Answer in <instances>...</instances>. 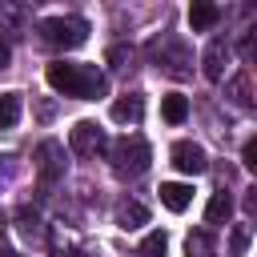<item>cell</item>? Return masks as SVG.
<instances>
[{
	"label": "cell",
	"mask_w": 257,
	"mask_h": 257,
	"mask_svg": "<svg viewBox=\"0 0 257 257\" xmlns=\"http://www.w3.org/2000/svg\"><path fill=\"white\" fill-rule=\"evenodd\" d=\"M36 173H40V181L64 177V145L60 141H40V149H36Z\"/></svg>",
	"instance_id": "obj_6"
},
{
	"label": "cell",
	"mask_w": 257,
	"mask_h": 257,
	"mask_svg": "<svg viewBox=\"0 0 257 257\" xmlns=\"http://www.w3.org/2000/svg\"><path fill=\"white\" fill-rule=\"evenodd\" d=\"M217 20H221V8L209 4V0H197V4L189 8V24H193V32H209Z\"/></svg>",
	"instance_id": "obj_10"
},
{
	"label": "cell",
	"mask_w": 257,
	"mask_h": 257,
	"mask_svg": "<svg viewBox=\"0 0 257 257\" xmlns=\"http://www.w3.org/2000/svg\"><path fill=\"white\" fill-rule=\"evenodd\" d=\"M16 221H20V233H24L28 241H40V237H44V229H40V217H36V213H32L28 205H24L20 213H16Z\"/></svg>",
	"instance_id": "obj_17"
},
{
	"label": "cell",
	"mask_w": 257,
	"mask_h": 257,
	"mask_svg": "<svg viewBox=\"0 0 257 257\" xmlns=\"http://www.w3.org/2000/svg\"><path fill=\"white\" fill-rule=\"evenodd\" d=\"M185 253H189V257H213V237H209L205 229L189 233V241H185Z\"/></svg>",
	"instance_id": "obj_16"
},
{
	"label": "cell",
	"mask_w": 257,
	"mask_h": 257,
	"mask_svg": "<svg viewBox=\"0 0 257 257\" xmlns=\"http://www.w3.org/2000/svg\"><path fill=\"white\" fill-rule=\"evenodd\" d=\"M245 209H249V217H257V189L245 197Z\"/></svg>",
	"instance_id": "obj_25"
},
{
	"label": "cell",
	"mask_w": 257,
	"mask_h": 257,
	"mask_svg": "<svg viewBox=\"0 0 257 257\" xmlns=\"http://www.w3.org/2000/svg\"><path fill=\"white\" fill-rule=\"evenodd\" d=\"M40 40L48 48H80L88 40V20H80V16H48V20H40Z\"/></svg>",
	"instance_id": "obj_2"
},
{
	"label": "cell",
	"mask_w": 257,
	"mask_h": 257,
	"mask_svg": "<svg viewBox=\"0 0 257 257\" xmlns=\"http://www.w3.org/2000/svg\"><path fill=\"white\" fill-rule=\"evenodd\" d=\"M225 92H229V100H233L237 108H249V80H245V76H233Z\"/></svg>",
	"instance_id": "obj_19"
},
{
	"label": "cell",
	"mask_w": 257,
	"mask_h": 257,
	"mask_svg": "<svg viewBox=\"0 0 257 257\" xmlns=\"http://www.w3.org/2000/svg\"><path fill=\"white\" fill-rule=\"evenodd\" d=\"M165 249H169V241H165V233H149L137 257H165Z\"/></svg>",
	"instance_id": "obj_21"
},
{
	"label": "cell",
	"mask_w": 257,
	"mask_h": 257,
	"mask_svg": "<svg viewBox=\"0 0 257 257\" xmlns=\"http://www.w3.org/2000/svg\"><path fill=\"white\" fill-rule=\"evenodd\" d=\"M241 165H245L249 173H257V137L245 141V149H241Z\"/></svg>",
	"instance_id": "obj_22"
},
{
	"label": "cell",
	"mask_w": 257,
	"mask_h": 257,
	"mask_svg": "<svg viewBox=\"0 0 257 257\" xmlns=\"http://www.w3.org/2000/svg\"><path fill=\"white\" fill-rule=\"evenodd\" d=\"M237 56H241L245 64H257V28L241 32V40H237Z\"/></svg>",
	"instance_id": "obj_18"
},
{
	"label": "cell",
	"mask_w": 257,
	"mask_h": 257,
	"mask_svg": "<svg viewBox=\"0 0 257 257\" xmlns=\"http://www.w3.org/2000/svg\"><path fill=\"white\" fill-rule=\"evenodd\" d=\"M8 60H12V48H8V40H0V68H8Z\"/></svg>",
	"instance_id": "obj_23"
},
{
	"label": "cell",
	"mask_w": 257,
	"mask_h": 257,
	"mask_svg": "<svg viewBox=\"0 0 257 257\" xmlns=\"http://www.w3.org/2000/svg\"><path fill=\"white\" fill-rule=\"evenodd\" d=\"M108 116H112L116 124H137V120L145 116V96H137V92H128V96H120V100H112V108H108Z\"/></svg>",
	"instance_id": "obj_8"
},
{
	"label": "cell",
	"mask_w": 257,
	"mask_h": 257,
	"mask_svg": "<svg viewBox=\"0 0 257 257\" xmlns=\"http://www.w3.org/2000/svg\"><path fill=\"white\" fill-rule=\"evenodd\" d=\"M225 56H229L225 36H213V40H209V48H205V56H201V64H205V76H209V80H221V76H225Z\"/></svg>",
	"instance_id": "obj_7"
},
{
	"label": "cell",
	"mask_w": 257,
	"mask_h": 257,
	"mask_svg": "<svg viewBox=\"0 0 257 257\" xmlns=\"http://www.w3.org/2000/svg\"><path fill=\"white\" fill-rule=\"evenodd\" d=\"M20 108H24L20 92H0V128H12L20 120Z\"/></svg>",
	"instance_id": "obj_14"
},
{
	"label": "cell",
	"mask_w": 257,
	"mask_h": 257,
	"mask_svg": "<svg viewBox=\"0 0 257 257\" xmlns=\"http://www.w3.org/2000/svg\"><path fill=\"white\" fill-rule=\"evenodd\" d=\"M116 225L120 229H141V225H149V209L141 201H120L116 205Z\"/></svg>",
	"instance_id": "obj_12"
},
{
	"label": "cell",
	"mask_w": 257,
	"mask_h": 257,
	"mask_svg": "<svg viewBox=\"0 0 257 257\" xmlns=\"http://www.w3.org/2000/svg\"><path fill=\"white\" fill-rule=\"evenodd\" d=\"M124 56H128L124 48H112V52H108V60H112V68H120V60H124Z\"/></svg>",
	"instance_id": "obj_24"
},
{
	"label": "cell",
	"mask_w": 257,
	"mask_h": 257,
	"mask_svg": "<svg viewBox=\"0 0 257 257\" xmlns=\"http://www.w3.org/2000/svg\"><path fill=\"white\" fill-rule=\"evenodd\" d=\"M245 249H249V225H233V233H229V257H245Z\"/></svg>",
	"instance_id": "obj_20"
},
{
	"label": "cell",
	"mask_w": 257,
	"mask_h": 257,
	"mask_svg": "<svg viewBox=\"0 0 257 257\" xmlns=\"http://www.w3.org/2000/svg\"><path fill=\"white\" fill-rule=\"evenodd\" d=\"M169 157H173V169H181V173H189V177H197V173L209 169V157H205V149H201L197 141H177Z\"/></svg>",
	"instance_id": "obj_5"
},
{
	"label": "cell",
	"mask_w": 257,
	"mask_h": 257,
	"mask_svg": "<svg viewBox=\"0 0 257 257\" xmlns=\"http://www.w3.org/2000/svg\"><path fill=\"white\" fill-rule=\"evenodd\" d=\"M161 116H165L169 124H181V120L189 116V100H185L181 92H169V96L161 100Z\"/></svg>",
	"instance_id": "obj_15"
},
{
	"label": "cell",
	"mask_w": 257,
	"mask_h": 257,
	"mask_svg": "<svg viewBox=\"0 0 257 257\" xmlns=\"http://www.w3.org/2000/svg\"><path fill=\"white\" fill-rule=\"evenodd\" d=\"M157 193H161V205H165L169 213H185V209L193 205V189L181 185V181H165Z\"/></svg>",
	"instance_id": "obj_9"
},
{
	"label": "cell",
	"mask_w": 257,
	"mask_h": 257,
	"mask_svg": "<svg viewBox=\"0 0 257 257\" xmlns=\"http://www.w3.org/2000/svg\"><path fill=\"white\" fill-rule=\"evenodd\" d=\"M68 149H72L76 157H96V153L104 149V133H100V124H96V120H76L72 133H68Z\"/></svg>",
	"instance_id": "obj_4"
},
{
	"label": "cell",
	"mask_w": 257,
	"mask_h": 257,
	"mask_svg": "<svg viewBox=\"0 0 257 257\" xmlns=\"http://www.w3.org/2000/svg\"><path fill=\"white\" fill-rule=\"evenodd\" d=\"M0 257H20V253H16V249L4 241V233H0Z\"/></svg>",
	"instance_id": "obj_26"
},
{
	"label": "cell",
	"mask_w": 257,
	"mask_h": 257,
	"mask_svg": "<svg viewBox=\"0 0 257 257\" xmlns=\"http://www.w3.org/2000/svg\"><path fill=\"white\" fill-rule=\"evenodd\" d=\"M189 60H193V56H189V48H185V44H173V48H169V56H165L161 64H165V72H169V76H177V80H181V76H189Z\"/></svg>",
	"instance_id": "obj_13"
},
{
	"label": "cell",
	"mask_w": 257,
	"mask_h": 257,
	"mask_svg": "<svg viewBox=\"0 0 257 257\" xmlns=\"http://www.w3.org/2000/svg\"><path fill=\"white\" fill-rule=\"evenodd\" d=\"M149 161H153V149L141 137H120L112 145V173L116 177H141L149 169Z\"/></svg>",
	"instance_id": "obj_3"
},
{
	"label": "cell",
	"mask_w": 257,
	"mask_h": 257,
	"mask_svg": "<svg viewBox=\"0 0 257 257\" xmlns=\"http://www.w3.org/2000/svg\"><path fill=\"white\" fill-rule=\"evenodd\" d=\"M233 217V197L225 193V189H217L213 197H209V205H205V221L209 225H225Z\"/></svg>",
	"instance_id": "obj_11"
},
{
	"label": "cell",
	"mask_w": 257,
	"mask_h": 257,
	"mask_svg": "<svg viewBox=\"0 0 257 257\" xmlns=\"http://www.w3.org/2000/svg\"><path fill=\"white\" fill-rule=\"evenodd\" d=\"M44 80L64 92V96H76V100H96L108 92V80L96 64H72V60H52L44 68Z\"/></svg>",
	"instance_id": "obj_1"
}]
</instances>
